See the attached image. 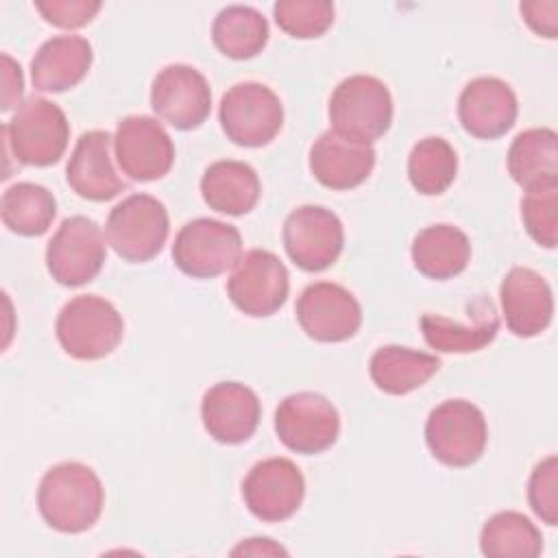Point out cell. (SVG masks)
<instances>
[{"instance_id":"ba28073f","label":"cell","mask_w":558,"mask_h":558,"mask_svg":"<svg viewBox=\"0 0 558 558\" xmlns=\"http://www.w3.org/2000/svg\"><path fill=\"white\" fill-rule=\"evenodd\" d=\"M242 257L240 231L216 218H194L174 235L172 262L192 279H214Z\"/></svg>"},{"instance_id":"cb8c5ba5","label":"cell","mask_w":558,"mask_h":558,"mask_svg":"<svg viewBox=\"0 0 558 558\" xmlns=\"http://www.w3.org/2000/svg\"><path fill=\"white\" fill-rule=\"evenodd\" d=\"M201 194L209 209L227 216H244L255 209L262 183L255 168L246 161L220 159L203 172Z\"/></svg>"},{"instance_id":"d6986e66","label":"cell","mask_w":558,"mask_h":558,"mask_svg":"<svg viewBox=\"0 0 558 558\" xmlns=\"http://www.w3.org/2000/svg\"><path fill=\"white\" fill-rule=\"evenodd\" d=\"M201 418L214 440L240 445L255 434L262 418V403L253 388L240 381H220L205 390Z\"/></svg>"},{"instance_id":"836d02e7","label":"cell","mask_w":558,"mask_h":558,"mask_svg":"<svg viewBox=\"0 0 558 558\" xmlns=\"http://www.w3.org/2000/svg\"><path fill=\"white\" fill-rule=\"evenodd\" d=\"M527 501L543 523L551 527L558 523V458L554 453L541 460L530 473Z\"/></svg>"},{"instance_id":"2e32d148","label":"cell","mask_w":558,"mask_h":558,"mask_svg":"<svg viewBox=\"0 0 558 558\" xmlns=\"http://www.w3.org/2000/svg\"><path fill=\"white\" fill-rule=\"evenodd\" d=\"M150 107L179 131L198 129L211 111L209 83L196 68L170 63L153 81Z\"/></svg>"},{"instance_id":"603a6c76","label":"cell","mask_w":558,"mask_h":558,"mask_svg":"<svg viewBox=\"0 0 558 558\" xmlns=\"http://www.w3.org/2000/svg\"><path fill=\"white\" fill-rule=\"evenodd\" d=\"M421 331L425 342L438 353H475L497 338L499 316L493 301L480 296L469 305V323L440 314H423Z\"/></svg>"},{"instance_id":"ffe728a7","label":"cell","mask_w":558,"mask_h":558,"mask_svg":"<svg viewBox=\"0 0 558 558\" xmlns=\"http://www.w3.org/2000/svg\"><path fill=\"white\" fill-rule=\"evenodd\" d=\"M111 146L113 137L100 129L87 131L76 140L65 166V181L81 198L105 203L126 190V181L113 168Z\"/></svg>"},{"instance_id":"1f68e13d","label":"cell","mask_w":558,"mask_h":558,"mask_svg":"<svg viewBox=\"0 0 558 558\" xmlns=\"http://www.w3.org/2000/svg\"><path fill=\"white\" fill-rule=\"evenodd\" d=\"M277 26L294 39H316L333 24V2L329 0H279L272 7Z\"/></svg>"},{"instance_id":"9a60e30c","label":"cell","mask_w":558,"mask_h":558,"mask_svg":"<svg viewBox=\"0 0 558 558\" xmlns=\"http://www.w3.org/2000/svg\"><path fill=\"white\" fill-rule=\"evenodd\" d=\"M294 312L301 329L316 342H344L362 325L357 299L344 286L331 281L310 283L299 294Z\"/></svg>"},{"instance_id":"e575fe53","label":"cell","mask_w":558,"mask_h":558,"mask_svg":"<svg viewBox=\"0 0 558 558\" xmlns=\"http://www.w3.org/2000/svg\"><path fill=\"white\" fill-rule=\"evenodd\" d=\"M35 9L48 24L70 31L87 26L102 4L98 0H37Z\"/></svg>"},{"instance_id":"277c9868","label":"cell","mask_w":558,"mask_h":558,"mask_svg":"<svg viewBox=\"0 0 558 558\" xmlns=\"http://www.w3.org/2000/svg\"><path fill=\"white\" fill-rule=\"evenodd\" d=\"M61 349L81 362L102 360L118 349L124 336L122 314L98 294L70 299L54 323Z\"/></svg>"},{"instance_id":"d590c367","label":"cell","mask_w":558,"mask_h":558,"mask_svg":"<svg viewBox=\"0 0 558 558\" xmlns=\"http://www.w3.org/2000/svg\"><path fill=\"white\" fill-rule=\"evenodd\" d=\"M523 22L541 37L556 39L558 35V2L556 0H527L521 2Z\"/></svg>"},{"instance_id":"d6a6232c","label":"cell","mask_w":558,"mask_h":558,"mask_svg":"<svg viewBox=\"0 0 558 558\" xmlns=\"http://www.w3.org/2000/svg\"><path fill=\"white\" fill-rule=\"evenodd\" d=\"M521 220L527 235L543 248L558 242V181L525 190L521 198Z\"/></svg>"},{"instance_id":"484cf974","label":"cell","mask_w":558,"mask_h":558,"mask_svg":"<svg viewBox=\"0 0 558 558\" xmlns=\"http://www.w3.org/2000/svg\"><path fill=\"white\" fill-rule=\"evenodd\" d=\"M438 368L440 360L436 355L399 344L379 347L368 362L373 384L392 397L421 388L432 375H436Z\"/></svg>"},{"instance_id":"44dd1931","label":"cell","mask_w":558,"mask_h":558,"mask_svg":"<svg viewBox=\"0 0 558 558\" xmlns=\"http://www.w3.org/2000/svg\"><path fill=\"white\" fill-rule=\"evenodd\" d=\"M375 168L373 146L355 144L331 129L320 133L310 148V170L329 190H353L362 185Z\"/></svg>"},{"instance_id":"8992f818","label":"cell","mask_w":558,"mask_h":558,"mask_svg":"<svg viewBox=\"0 0 558 558\" xmlns=\"http://www.w3.org/2000/svg\"><path fill=\"white\" fill-rule=\"evenodd\" d=\"M425 442L434 460L451 469L475 464L488 442L484 412L466 399L438 403L425 421Z\"/></svg>"},{"instance_id":"7c38bea8","label":"cell","mask_w":558,"mask_h":558,"mask_svg":"<svg viewBox=\"0 0 558 558\" xmlns=\"http://www.w3.org/2000/svg\"><path fill=\"white\" fill-rule=\"evenodd\" d=\"M283 246L294 266L305 272H320L344 248L342 222L327 207L301 205L283 222Z\"/></svg>"},{"instance_id":"e0dca14e","label":"cell","mask_w":558,"mask_h":558,"mask_svg":"<svg viewBox=\"0 0 558 558\" xmlns=\"http://www.w3.org/2000/svg\"><path fill=\"white\" fill-rule=\"evenodd\" d=\"M519 113L514 89L497 76H477L464 85L458 98V120L462 129L477 140H497L506 135Z\"/></svg>"},{"instance_id":"ac0fdd59","label":"cell","mask_w":558,"mask_h":558,"mask_svg":"<svg viewBox=\"0 0 558 558\" xmlns=\"http://www.w3.org/2000/svg\"><path fill=\"white\" fill-rule=\"evenodd\" d=\"M506 327L519 338L543 333L554 318V294L545 277L527 266H512L499 286Z\"/></svg>"},{"instance_id":"4fadbf2b","label":"cell","mask_w":558,"mask_h":558,"mask_svg":"<svg viewBox=\"0 0 558 558\" xmlns=\"http://www.w3.org/2000/svg\"><path fill=\"white\" fill-rule=\"evenodd\" d=\"M305 477L288 458H266L251 466L242 482V499L253 517L266 523L290 519L303 504Z\"/></svg>"},{"instance_id":"f546056e","label":"cell","mask_w":558,"mask_h":558,"mask_svg":"<svg viewBox=\"0 0 558 558\" xmlns=\"http://www.w3.org/2000/svg\"><path fill=\"white\" fill-rule=\"evenodd\" d=\"M480 551L488 558H536L543 551V534L525 514L501 510L482 525Z\"/></svg>"},{"instance_id":"9c48e42d","label":"cell","mask_w":558,"mask_h":558,"mask_svg":"<svg viewBox=\"0 0 558 558\" xmlns=\"http://www.w3.org/2000/svg\"><path fill=\"white\" fill-rule=\"evenodd\" d=\"M105 259V235L87 216L65 218L46 246L48 272L65 288H78L96 279Z\"/></svg>"},{"instance_id":"8fae6325","label":"cell","mask_w":558,"mask_h":558,"mask_svg":"<svg viewBox=\"0 0 558 558\" xmlns=\"http://www.w3.org/2000/svg\"><path fill=\"white\" fill-rule=\"evenodd\" d=\"M290 292L286 264L266 248L246 251L227 279L231 303L246 316L264 318L279 312Z\"/></svg>"},{"instance_id":"83f0119b","label":"cell","mask_w":558,"mask_h":558,"mask_svg":"<svg viewBox=\"0 0 558 558\" xmlns=\"http://www.w3.org/2000/svg\"><path fill=\"white\" fill-rule=\"evenodd\" d=\"M270 37L268 20L253 7L231 4L218 11L211 24L214 46L229 59L244 61L259 54Z\"/></svg>"},{"instance_id":"74e56055","label":"cell","mask_w":558,"mask_h":558,"mask_svg":"<svg viewBox=\"0 0 558 558\" xmlns=\"http://www.w3.org/2000/svg\"><path fill=\"white\" fill-rule=\"evenodd\" d=\"M235 554H262V556H268V554H286V549L281 545H275L270 538H246V543L238 545L233 551Z\"/></svg>"},{"instance_id":"f1b7e54d","label":"cell","mask_w":558,"mask_h":558,"mask_svg":"<svg viewBox=\"0 0 558 558\" xmlns=\"http://www.w3.org/2000/svg\"><path fill=\"white\" fill-rule=\"evenodd\" d=\"M0 216L4 227L11 233L24 235V238H37L50 229L57 216V201L48 187L39 183L22 181V183L9 185L2 192Z\"/></svg>"},{"instance_id":"4316f807","label":"cell","mask_w":558,"mask_h":558,"mask_svg":"<svg viewBox=\"0 0 558 558\" xmlns=\"http://www.w3.org/2000/svg\"><path fill=\"white\" fill-rule=\"evenodd\" d=\"M508 174L523 190L558 181V135L554 129L521 131L508 148Z\"/></svg>"},{"instance_id":"d4e9b609","label":"cell","mask_w":558,"mask_h":558,"mask_svg":"<svg viewBox=\"0 0 558 558\" xmlns=\"http://www.w3.org/2000/svg\"><path fill=\"white\" fill-rule=\"evenodd\" d=\"M414 268L434 281H447L458 277L471 259L469 235L453 225H429L421 229L412 240Z\"/></svg>"},{"instance_id":"5bb4252c","label":"cell","mask_w":558,"mask_h":558,"mask_svg":"<svg viewBox=\"0 0 558 558\" xmlns=\"http://www.w3.org/2000/svg\"><path fill=\"white\" fill-rule=\"evenodd\" d=\"M113 148L120 170L140 183L166 177L174 163V144L150 116H126L118 122Z\"/></svg>"},{"instance_id":"6da1fadb","label":"cell","mask_w":558,"mask_h":558,"mask_svg":"<svg viewBox=\"0 0 558 558\" xmlns=\"http://www.w3.org/2000/svg\"><path fill=\"white\" fill-rule=\"evenodd\" d=\"M105 488L92 466L59 462L50 466L37 488V508L48 527L61 534H81L100 519Z\"/></svg>"},{"instance_id":"5b68a950","label":"cell","mask_w":558,"mask_h":558,"mask_svg":"<svg viewBox=\"0 0 558 558\" xmlns=\"http://www.w3.org/2000/svg\"><path fill=\"white\" fill-rule=\"evenodd\" d=\"M170 218L166 205L150 194L122 198L107 218V244L124 262L144 264L157 257L168 240Z\"/></svg>"},{"instance_id":"52a82bcc","label":"cell","mask_w":558,"mask_h":558,"mask_svg":"<svg viewBox=\"0 0 558 558\" xmlns=\"http://www.w3.org/2000/svg\"><path fill=\"white\" fill-rule=\"evenodd\" d=\"M225 135L244 148L270 144L283 126V105L264 83H235L222 94L218 109Z\"/></svg>"},{"instance_id":"7a4b0ae2","label":"cell","mask_w":558,"mask_h":558,"mask_svg":"<svg viewBox=\"0 0 558 558\" xmlns=\"http://www.w3.org/2000/svg\"><path fill=\"white\" fill-rule=\"evenodd\" d=\"M392 111L390 89L371 74L342 78L329 98L331 131L364 146H371L388 133Z\"/></svg>"},{"instance_id":"7402d4cb","label":"cell","mask_w":558,"mask_h":558,"mask_svg":"<svg viewBox=\"0 0 558 558\" xmlns=\"http://www.w3.org/2000/svg\"><path fill=\"white\" fill-rule=\"evenodd\" d=\"M94 61L92 44L81 35H57L46 39L33 61V87L46 94H61L76 87L89 72Z\"/></svg>"},{"instance_id":"30bf717a","label":"cell","mask_w":558,"mask_h":558,"mask_svg":"<svg viewBox=\"0 0 558 558\" xmlns=\"http://www.w3.org/2000/svg\"><path fill=\"white\" fill-rule=\"evenodd\" d=\"M275 432L290 451L314 456L336 445L340 436V414L320 392H294L279 401L275 410Z\"/></svg>"},{"instance_id":"3957f363","label":"cell","mask_w":558,"mask_h":558,"mask_svg":"<svg viewBox=\"0 0 558 558\" xmlns=\"http://www.w3.org/2000/svg\"><path fill=\"white\" fill-rule=\"evenodd\" d=\"M70 140V122L63 109L41 96L26 98L13 118L2 124L4 150L17 163L46 168L57 163Z\"/></svg>"},{"instance_id":"4dcf8cb0","label":"cell","mask_w":558,"mask_h":558,"mask_svg":"<svg viewBox=\"0 0 558 558\" xmlns=\"http://www.w3.org/2000/svg\"><path fill=\"white\" fill-rule=\"evenodd\" d=\"M458 174V155L442 137L418 140L408 157V179L423 196H438L449 190Z\"/></svg>"},{"instance_id":"8d00e7d4","label":"cell","mask_w":558,"mask_h":558,"mask_svg":"<svg viewBox=\"0 0 558 558\" xmlns=\"http://www.w3.org/2000/svg\"><path fill=\"white\" fill-rule=\"evenodd\" d=\"M24 94V76L17 61H13L7 52H2V111H11L20 107Z\"/></svg>"}]
</instances>
